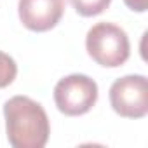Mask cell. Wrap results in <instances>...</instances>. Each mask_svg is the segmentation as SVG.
Wrapping results in <instances>:
<instances>
[{
    "instance_id": "1",
    "label": "cell",
    "mask_w": 148,
    "mask_h": 148,
    "mask_svg": "<svg viewBox=\"0 0 148 148\" xmlns=\"http://www.w3.org/2000/svg\"><path fill=\"white\" fill-rule=\"evenodd\" d=\"M7 139L14 148H44L51 125L45 110L28 96H14L4 105Z\"/></svg>"
},
{
    "instance_id": "2",
    "label": "cell",
    "mask_w": 148,
    "mask_h": 148,
    "mask_svg": "<svg viewBox=\"0 0 148 148\" xmlns=\"http://www.w3.org/2000/svg\"><path fill=\"white\" fill-rule=\"evenodd\" d=\"M86 49L98 64L106 68L122 66L131 54L127 33L120 26L112 23L94 25L87 32Z\"/></svg>"
},
{
    "instance_id": "3",
    "label": "cell",
    "mask_w": 148,
    "mask_h": 148,
    "mask_svg": "<svg viewBox=\"0 0 148 148\" xmlns=\"http://www.w3.org/2000/svg\"><path fill=\"white\" fill-rule=\"evenodd\" d=\"M98 101V84L80 73L61 79L54 87V103L58 110L68 117L87 113Z\"/></svg>"
},
{
    "instance_id": "4",
    "label": "cell",
    "mask_w": 148,
    "mask_h": 148,
    "mask_svg": "<svg viewBox=\"0 0 148 148\" xmlns=\"http://www.w3.org/2000/svg\"><path fill=\"white\" fill-rule=\"evenodd\" d=\"M115 113L125 119H143L148 113V82L145 75H125L110 87Z\"/></svg>"
},
{
    "instance_id": "5",
    "label": "cell",
    "mask_w": 148,
    "mask_h": 148,
    "mask_svg": "<svg viewBox=\"0 0 148 148\" xmlns=\"http://www.w3.org/2000/svg\"><path fill=\"white\" fill-rule=\"evenodd\" d=\"M21 23L32 32H49L64 12V0H19L18 4Z\"/></svg>"
},
{
    "instance_id": "6",
    "label": "cell",
    "mask_w": 148,
    "mask_h": 148,
    "mask_svg": "<svg viewBox=\"0 0 148 148\" xmlns=\"http://www.w3.org/2000/svg\"><path fill=\"white\" fill-rule=\"evenodd\" d=\"M71 5L75 7V11L84 16V18H91V16H98L101 14L112 0H70Z\"/></svg>"
},
{
    "instance_id": "7",
    "label": "cell",
    "mask_w": 148,
    "mask_h": 148,
    "mask_svg": "<svg viewBox=\"0 0 148 148\" xmlns=\"http://www.w3.org/2000/svg\"><path fill=\"white\" fill-rule=\"evenodd\" d=\"M16 75H18V64H16V61L9 54L0 51V89L11 86L14 82Z\"/></svg>"
},
{
    "instance_id": "8",
    "label": "cell",
    "mask_w": 148,
    "mask_h": 148,
    "mask_svg": "<svg viewBox=\"0 0 148 148\" xmlns=\"http://www.w3.org/2000/svg\"><path fill=\"white\" fill-rule=\"evenodd\" d=\"M124 4L134 12H145L148 9V0H124Z\"/></svg>"
}]
</instances>
